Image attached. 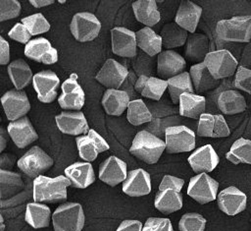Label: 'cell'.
Segmentation results:
<instances>
[{
    "label": "cell",
    "mask_w": 251,
    "mask_h": 231,
    "mask_svg": "<svg viewBox=\"0 0 251 231\" xmlns=\"http://www.w3.org/2000/svg\"><path fill=\"white\" fill-rule=\"evenodd\" d=\"M72 182L67 176L55 178L39 175L34 178L32 186L33 201L37 202H60L67 200V188Z\"/></svg>",
    "instance_id": "obj_1"
},
{
    "label": "cell",
    "mask_w": 251,
    "mask_h": 231,
    "mask_svg": "<svg viewBox=\"0 0 251 231\" xmlns=\"http://www.w3.org/2000/svg\"><path fill=\"white\" fill-rule=\"evenodd\" d=\"M165 149L166 143L164 141L148 131L142 130L135 135L129 152L148 164H154L160 159Z\"/></svg>",
    "instance_id": "obj_2"
},
{
    "label": "cell",
    "mask_w": 251,
    "mask_h": 231,
    "mask_svg": "<svg viewBox=\"0 0 251 231\" xmlns=\"http://www.w3.org/2000/svg\"><path fill=\"white\" fill-rule=\"evenodd\" d=\"M84 220L82 206L77 202L63 203L52 214L54 231H81Z\"/></svg>",
    "instance_id": "obj_3"
},
{
    "label": "cell",
    "mask_w": 251,
    "mask_h": 231,
    "mask_svg": "<svg viewBox=\"0 0 251 231\" xmlns=\"http://www.w3.org/2000/svg\"><path fill=\"white\" fill-rule=\"evenodd\" d=\"M216 33L224 41L249 42L251 40V16H235L217 23Z\"/></svg>",
    "instance_id": "obj_4"
},
{
    "label": "cell",
    "mask_w": 251,
    "mask_h": 231,
    "mask_svg": "<svg viewBox=\"0 0 251 231\" xmlns=\"http://www.w3.org/2000/svg\"><path fill=\"white\" fill-rule=\"evenodd\" d=\"M54 160L41 147L34 145L28 149L17 162L18 167L28 177L36 178L49 170Z\"/></svg>",
    "instance_id": "obj_5"
},
{
    "label": "cell",
    "mask_w": 251,
    "mask_h": 231,
    "mask_svg": "<svg viewBox=\"0 0 251 231\" xmlns=\"http://www.w3.org/2000/svg\"><path fill=\"white\" fill-rule=\"evenodd\" d=\"M168 153L187 152L195 147V133L186 126L168 127L165 131Z\"/></svg>",
    "instance_id": "obj_6"
},
{
    "label": "cell",
    "mask_w": 251,
    "mask_h": 231,
    "mask_svg": "<svg viewBox=\"0 0 251 231\" xmlns=\"http://www.w3.org/2000/svg\"><path fill=\"white\" fill-rule=\"evenodd\" d=\"M219 189V183L210 177L207 173L202 172L190 178L187 195L201 204L215 201Z\"/></svg>",
    "instance_id": "obj_7"
},
{
    "label": "cell",
    "mask_w": 251,
    "mask_h": 231,
    "mask_svg": "<svg viewBox=\"0 0 251 231\" xmlns=\"http://www.w3.org/2000/svg\"><path fill=\"white\" fill-rule=\"evenodd\" d=\"M204 62L212 76L217 80L230 77L238 64L235 57L226 49L209 52L204 58Z\"/></svg>",
    "instance_id": "obj_8"
},
{
    "label": "cell",
    "mask_w": 251,
    "mask_h": 231,
    "mask_svg": "<svg viewBox=\"0 0 251 231\" xmlns=\"http://www.w3.org/2000/svg\"><path fill=\"white\" fill-rule=\"evenodd\" d=\"M71 31L74 37L80 42L91 41L99 34L101 23L91 13H76L71 23Z\"/></svg>",
    "instance_id": "obj_9"
},
{
    "label": "cell",
    "mask_w": 251,
    "mask_h": 231,
    "mask_svg": "<svg viewBox=\"0 0 251 231\" xmlns=\"http://www.w3.org/2000/svg\"><path fill=\"white\" fill-rule=\"evenodd\" d=\"M75 143L79 156L88 162L95 160L100 152L110 148L105 139L93 129H89L86 135L77 136Z\"/></svg>",
    "instance_id": "obj_10"
},
{
    "label": "cell",
    "mask_w": 251,
    "mask_h": 231,
    "mask_svg": "<svg viewBox=\"0 0 251 231\" xmlns=\"http://www.w3.org/2000/svg\"><path fill=\"white\" fill-rule=\"evenodd\" d=\"M77 75L72 74L63 82L61 88L62 94L58 97L61 108L70 110H80L85 101V94L79 84L77 83Z\"/></svg>",
    "instance_id": "obj_11"
},
{
    "label": "cell",
    "mask_w": 251,
    "mask_h": 231,
    "mask_svg": "<svg viewBox=\"0 0 251 231\" xmlns=\"http://www.w3.org/2000/svg\"><path fill=\"white\" fill-rule=\"evenodd\" d=\"M32 85L39 101L51 103L58 94L57 87L60 85V80L53 71L43 70L33 76Z\"/></svg>",
    "instance_id": "obj_12"
},
{
    "label": "cell",
    "mask_w": 251,
    "mask_h": 231,
    "mask_svg": "<svg viewBox=\"0 0 251 231\" xmlns=\"http://www.w3.org/2000/svg\"><path fill=\"white\" fill-rule=\"evenodd\" d=\"M4 112L10 121L24 117L30 109V103L25 91L11 89L5 92L1 98Z\"/></svg>",
    "instance_id": "obj_13"
},
{
    "label": "cell",
    "mask_w": 251,
    "mask_h": 231,
    "mask_svg": "<svg viewBox=\"0 0 251 231\" xmlns=\"http://www.w3.org/2000/svg\"><path fill=\"white\" fill-rule=\"evenodd\" d=\"M220 209L227 215H235L246 208V195L234 186L227 187L220 192L217 197Z\"/></svg>",
    "instance_id": "obj_14"
},
{
    "label": "cell",
    "mask_w": 251,
    "mask_h": 231,
    "mask_svg": "<svg viewBox=\"0 0 251 231\" xmlns=\"http://www.w3.org/2000/svg\"><path fill=\"white\" fill-rule=\"evenodd\" d=\"M112 51L122 57H133L136 55V34L126 28L112 29Z\"/></svg>",
    "instance_id": "obj_15"
},
{
    "label": "cell",
    "mask_w": 251,
    "mask_h": 231,
    "mask_svg": "<svg viewBox=\"0 0 251 231\" xmlns=\"http://www.w3.org/2000/svg\"><path fill=\"white\" fill-rule=\"evenodd\" d=\"M230 131L223 115L202 113L199 117L197 135L209 138H224L229 136Z\"/></svg>",
    "instance_id": "obj_16"
},
{
    "label": "cell",
    "mask_w": 251,
    "mask_h": 231,
    "mask_svg": "<svg viewBox=\"0 0 251 231\" xmlns=\"http://www.w3.org/2000/svg\"><path fill=\"white\" fill-rule=\"evenodd\" d=\"M55 120L58 129L67 135L77 137L89 131L88 123L81 111H63L55 117Z\"/></svg>",
    "instance_id": "obj_17"
},
{
    "label": "cell",
    "mask_w": 251,
    "mask_h": 231,
    "mask_svg": "<svg viewBox=\"0 0 251 231\" xmlns=\"http://www.w3.org/2000/svg\"><path fill=\"white\" fill-rule=\"evenodd\" d=\"M7 132L19 148H24L38 139L31 122L25 116L11 121L8 124Z\"/></svg>",
    "instance_id": "obj_18"
},
{
    "label": "cell",
    "mask_w": 251,
    "mask_h": 231,
    "mask_svg": "<svg viewBox=\"0 0 251 231\" xmlns=\"http://www.w3.org/2000/svg\"><path fill=\"white\" fill-rule=\"evenodd\" d=\"M25 55L31 60L46 65H51L58 61L56 48L52 47L49 40L44 37L29 40L25 47Z\"/></svg>",
    "instance_id": "obj_19"
},
{
    "label": "cell",
    "mask_w": 251,
    "mask_h": 231,
    "mask_svg": "<svg viewBox=\"0 0 251 231\" xmlns=\"http://www.w3.org/2000/svg\"><path fill=\"white\" fill-rule=\"evenodd\" d=\"M128 75L127 69L114 59H107L96 75V80L108 88H119Z\"/></svg>",
    "instance_id": "obj_20"
},
{
    "label": "cell",
    "mask_w": 251,
    "mask_h": 231,
    "mask_svg": "<svg viewBox=\"0 0 251 231\" xmlns=\"http://www.w3.org/2000/svg\"><path fill=\"white\" fill-rule=\"evenodd\" d=\"M123 192L129 197H142L151 192V178L142 168L130 170L123 182Z\"/></svg>",
    "instance_id": "obj_21"
},
{
    "label": "cell",
    "mask_w": 251,
    "mask_h": 231,
    "mask_svg": "<svg viewBox=\"0 0 251 231\" xmlns=\"http://www.w3.org/2000/svg\"><path fill=\"white\" fill-rule=\"evenodd\" d=\"M126 176V164L117 156L108 157L99 166V179L111 187L124 182Z\"/></svg>",
    "instance_id": "obj_22"
},
{
    "label": "cell",
    "mask_w": 251,
    "mask_h": 231,
    "mask_svg": "<svg viewBox=\"0 0 251 231\" xmlns=\"http://www.w3.org/2000/svg\"><path fill=\"white\" fill-rule=\"evenodd\" d=\"M187 161L194 172L202 173L213 171L219 164L220 158L211 144H205L195 149Z\"/></svg>",
    "instance_id": "obj_23"
},
{
    "label": "cell",
    "mask_w": 251,
    "mask_h": 231,
    "mask_svg": "<svg viewBox=\"0 0 251 231\" xmlns=\"http://www.w3.org/2000/svg\"><path fill=\"white\" fill-rule=\"evenodd\" d=\"M184 58L177 52L167 50L158 55V74L161 78H172L185 69Z\"/></svg>",
    "instance_id": "obj_24"
},
{
    "label": "cell",
    "mask_w": 251,
    "mask_h": 231,
    "mask_svg": "<svg viewBox=\"0 0 251 231\" xmlns=\"http://www.w3.org/2000/svg\"><path fill=\"white\" fill-rule=\"evenodd\" d=\"M65 175L70 179L72 185L78 189H84L95 181L92 165L88 162H75L65 169Z\"/></svg>",
    "instance_id": "obj_25"
},
{
    "label": "cell",
    "mask_w": 251,
    "mask_h": 231,
    "mask_svg": "<svg viewBox=\"0 0 251 231\" xmlns=\"http://www.w3.org/2000/svg\"><path fill=\"white\" fill-rule=\"evenodd\" d=\"M202 14V8L195 3L185 0L182 1L178 7L176 15V23L186 29L187 31L194 33L196 27L199 23Z\"/></svg>",
    "instance_id": "obj_26"
},
{
    "label": "cell",
    "mask_w": 251,
    "mask_h": 231,
    "mask_svg": "<svg viewBox=\"0 0 251 231\" xmlns=\"http://www.w3.org/2000/svg\"><path fill=\"white\" fill-rule=\"evenodd\" d=\"M129 96L126 91L118 88H108L102 97V105L107 114L120 116L127 108Z\"/></svg>",
    "instance_id": "obj_27"
},
{
    "label": "cell",
    "mask_w": 251,
    "mask_h": 231,
    "mask_svg": "<svg viewBox=\"0 0 251 231\" xmlns=\"http://www.w3.org/2000/svg\"><path fill=\"white\" fill-rule=\"evenodd\" d=\"M134 88L144 97L159 100L165 92L166 88H168V81L141 75L137 79Z\"/></svg>",
    "instance_id": "obj_28"
},
{
    "label": "cell",
    "mask_w": 251,
    "mask_h": 231,
    "mask_svg": "<svg viewBox=\"0 0 251 231\" xmlns=\"http://www.w3.org/2000/svg\"><path fill=\"white\" fill-rule=\"evenodd\" d=\"M155 207L162 213L170 214L182 207V195L174 189L159 190L154 200Z\"/></svg>",
    "instance_id": "obj_29"
},
{
    "label": "cell",
    "mask_w": 251,
    "mask_h": 231,
    "mask_svg": "<svg viewBox=\"0 0 251 231\" xmlns=\"http://www.w3.org/2000/svg\"><path fill=\"white\" fill-rule=\"evenodd\" d=\"M217 104L219 109L226 115L241 113L246 109V101L244 96L237 90H225L220 93Z\"/></svg>",
    "instance_id": "obj_30"
},
{
    "label": "cell",
    "mask_w": 251,
    "mask_h": 231,
    "mask_svg": "<svg viewBox=\"0 0 251 231\" xmlns=\"http://www.w3.org/2000/svg\"><path fill=\"white\" fill-rule=\"evenodd\" d=\"M194 90L196 92H203L215 87L220 80L215 79L210 73L204 61L199 62L190 67L189 71Z\"/></svg>",
    "instance_id": "obj_31"
},
{
    "label": "cell",
    "mask_w": 251,
    "mask_h": 231,
    "mask_svg": "<svg viewBox=\"0 0 251 231\" xmlns=\"http://www.w3.org/2000/svg\"><path fill=\"white\" fill-rule=\"evenodd\" d=\"M179 114L184 117L196 119L204 112L206 99L204 96L190 92H184L179 97Z\"/></svg>",
    "instance_id": "obj_32"
},
{
    "label": "cell",
    "mask_w": 251,
    "mask_h": 231,
    "mask_svg": "<svg viewBox=\"0 0 251 231\" xmlns=\"http://www.w3.org/2000/svg\"><path fill=\"white\" fill-rule=\"evenodd\" d=\"M132 9L136 20L147 27H153L161 19L155 0H137L132 4Z\"/></svg>",
    "instance_id": "obj_33"
},
{
    "label": "cell",
    "mask_w": 251,
    "mask_h": 231,
    "mask_svg": "<svg viewBox=\"0 0 251 231\" xmlns=\"http://www.w3.org/2000/svg\"><path fill=\"white\" fill-rule=\"evenodd\" d=\"M51 210L49 206L34 202L26 204L25 220L34 229L49 226Z\"/></svg>",
    "instance_id": "obj_34"
},
{
    "label": "cell",
    "mask_w": 251,
    "mask_h": 231,
    "mask_svg": "<svg viewBox=\"0 0 251 231\" xmlns=\"http://www.w3.org/2000/svg\"><path fill=\"white\" fill-rule=\"evenodd\" d=\"M137 46L150 56L161 53L163 39L150 27H145L135 32Z\"/></svg>",
    "instance_id": "obj_35"
},
{
    "label": "cell",
    "mask_w": 251,
    "mask_h": 231,
    "mask_svg": "<svg viewBox=\"0 0 251 231\" xmlns=\"http://www.w3.org/2000/svg\"><path fill=\"white\" fill-rule=\"evenodd\" d=\"M8 74L14 87L19 90L25 87L33 79L31 69L23 59H17L11 62L8 65Z\"/></svg>",
    "instance_id": "obj_36"
},
{
    "label": "cell",
    "mask_w": 251,
    "mask_h": 231,
    "mask_svg": "<svg viewBox=\"0 0 251 231\" xmlns=\"http://www.w3.org/2000/svg\"><path fill=\"white\" fill-rule=\"evenodd\" d=\"M168 89L170 92L173 103L176 104L179 101V97L184 92H194V87L190 74L188 72H182L176 76L168 79Z\"/></svg>",
    "instance_id": "obj_37"
},
{
    "label": "cell",
    "mask_w": 251,
    "mask_h": 231,
    "mask_svg": "<svg viewBox=\"0 0 251 231\" xmlns=\"http://www.w3.org/2000/svg\"><path fill=\"white\" fill-rule=\"evenodd\" d=\"M209 40L208 37L201 33H192L186 43L185 56L191 61L202 62L209 53Z\"/></svg>",
    "instance_id": "obj_38"
},
{
    "label": "cell",
    "mask_w": 251,
    "mask_h": 231,
    "mask_svg": "<svg viewBox=\"0 0 251 231\" xmlns=\"http://www.w3.org/2000/svg\"><path fill=\"white\" fill-rule=\"evenodd\" d=\"M187 30L176 23H169L161 30L163 45L169 49L182 46L187 39Z\"/></svg>",
    "instance_id": "obj_39"
},
{
    "label": "cell",
    "mask_w": 251,
    "mask_h": 231,
    "mask_svg": "<svg viewBox=\"0 0 251 231\" xmlns=\"http://www.w3.org/2000/svg\"><path fill=\"white\" fill-rule=\"evenodd\" d=\"M226 157L233 164H251V141L239 138L232 144L230 149L226 152Z\"/></svg>",
    "instance_id": "obj_40"
},
{
    "label": "cell",
    "mask_w": 251,
    "mask_h": 231,
    "mask_svg": "<svg viewBox=\"0 0 251 231\" xmlns=\"http://www.w3.org/2000/svg\"><path fill=\"white\" fill-rule=\"evenodd\" d=\"M24 187L22 178L19 174L4 170H0V194L2 199H7L12 197L21 191Z\"/></svg>",
    "instance_id": "obj_41"
},
{
    "label": "cell",
    "mask_w": 251,
    "mask_h": 231,
    "mask_svg": "<svg viewBox=\"0 0 251 231\" xmlns=\"http://www.w3.org/2000/svg\"><path fill=\"white\" fill-rule=\"evenodd\" d=\"M152 120V114L148 110L144 101L141 99H134L129 101L127 106V121L138 126Z\"/></svg>",
    "instance_id": "obj_42"
},
{
    "label": "cell",
    "mask_w": 251,
    "mask_h": 231,
    "mask_svg": "<svg viewBox=\"0 0 251 231\" xmlns=\"http://www.w3.org/2000/svg\"><path fill=\"white\" fill-rule=\"evenodd\" d=\"M22 23L25 26L31 35L44 33L50 29V24L41 13H36L22 19Z\"/></svg>",
    "instance_id": "obj_43"
},
{
    "label": "cell",
    "mask_w": 251,
    "mask_h": 231,
    "mask_svg": "<svg viewBox=\"0 0 251 231\" xmlns=\"http://www.w3.org/2000/svg\"><path fill=\"white\" fill-rule=\"evenodd\" d=\"M205 226L206 219L196 212L183 214L178 222L179 231H204Z\"/></svg>",
    "instance_id": "obj_44"
},
{
    "label": "cell",
    "mask_w": 251,
    "mask_h": 231,
    "mask_svg": "<svg viewBox=\"0 0 251 231\" xmlns=\"http://www.w3.org/2000/svg\"><path fill=\"white\" fill-rule=\"evenodd\" d=\"M21 12V4L18 0H0V21L14 19Z\"/></svg>",
    "instance_id": "obj_45"
},
{
    "label": "cell",
    "mask_w": 251,
    "mask_h": 231,
    "mask_svg": "<svg viewBox=\"0 0 251 231\" xmlns=\"http://www.w3.org/2000/svg\"><path fill=\"white\" fill-rule=\"evenodd\" d=\"M233 85L236 88L251 94V70L243 66H239L235 74Z\"/></svg>",
    "instance_id": "obj_46"
},
{
    "label": "cell",
    "mask_w": 251,
    "mask_h": 231,
    "mask_svg": "<svg viewBox=\"0 0 251 231\" xmlns=\"http://www.w3.org/2000/svg\"><path fill=\"white\" fill-rule=\"evenodd\" d=\"M142 231H174L169 218L149 217L146 219Z\"/></svg>",
    "instance_id": "obj_47"
},
{
    "label": "cell",
    "mask_w": 251,
    "mask_h": 231,
    "mask_svg": "<svg viewBox=\"0 0 251 231\" xmlns=\"http://www.w3.org/2000/svg\"><path fill=\"white\" fill-rule=\"evenodd\" d=\"M9 36L16 40L19 41L21 43H27L30 39V32L28 31V29L25 28V26L22 23H17L9 31Z\"/></svg>",
    "instance_id": "obj_48"
},
{
    "label": "cell",
    "mask_w": 251,
    "mask_h": 231,
    "mask_svg": "<svg viewBox=\"0 0 251 231\" xmlns=\"http://www.w3.org/2000/svg\"><path fill=\"white\" fill-rule=\"evenodd\" d=\"M183 185H184L183 179H180V178H177V177L172 176V175H165L161 181L159 190L174 189V190L181 192Z\"/></svg>",
    "instance_id": "obj_49"
},
{
    "label": "cell",
    "mask_w": 251,
    "mask_h": 231,
    "mask_svg": "<svg viewBox=\"0 0 251 231\" xmlns=\"http://www.w3.org/2000/svg\"><path fill=\"white\" fill-rule=\"evenodd\" d=\"M142 223L135 219H126L121 222L116 231H142Z\"/></svg>",
    "instance_id": "obj_50"
},
{
    "label": "cell",
    "mask_w": 251,
    "mask_h": 231,
    "mask_svg": "<svg viewBox=\"0 0 251 231\" xmlns=\"http://www.w3.org/2000/svg\"><path fill=\"white\" fill-rule=\"evenodd\" d=\"M10 60V47L8 41L0 36V64L6 65Z\"/></svg>",
    "instance_id": "obj_51"
},
{
    "label": "cell",
    "mask_w": 251,
    "mask_h": 231,
    "mask_svg": "<svg viewBox=\"0 0 251 231\" xmlns=\"http://www.w3.org/2000/svg\"><path fill=\"white\" fill-rule=\"evenodd\" d=\"M28 1L35 8H41L44 6H48L55 2V0H28Z\"/></svg>",
    "instance_id": "obj_52"
},
{
    "label": "cell",
    "mask_w": 251,
    "mask_h": 231,
    "mask_svg": "<svg viewBox=\"0 0 251 231\" xmlns=\"http://www.w3.org/2000/svg\"><path fill=\"white\" fill-rule=\"evenodd\" d=\"M5 136H6L5 130H4V128H1V130H0V151H3L5 149V146L7 144Z\"/></svg>",
    "instance_id": "obj_53"
},
{
    "label": "cell",
    "mask_w": 251,
    "mask_h": 231,
    "mask_svg": "<svg viewBox=\"0 0 251 231\" xmlns=\"http://www.w3.org/2000/svg\"><path fill=\"white\" fill-rule=\"evenodd\" d=\"M4 228H5V226L3 223V216L1 215V231H4Z\"/></svg>",
    "instance_id": "obj_54"
},
{
    "label": "cell",
    "mask_w": 251,
    "mask_h": 231,
    "mask_svg": "<svg viewBox=\"0 0 251 231\" xmlns=\"http://www.w3.org/2000/svg\"><path fill=\"white\" fill-rule=\"evenodd\" d=\"M58 1H59V3H62V4H63V3H65L67 0H58Z\"/></svg>",
    "instance_id": "obj_55"
},
{
    "label": "cell",
    "mask_w": 251,
    "mask_h": 231,
    "mask_svg": "<svg viewBox=\"0 0 251 231\" xmlns=\"http://www.w3.org/2000/svg\"><path fill=\"white\" fill-rule=\"evenodd\" d=\"M156 2H159V3H162V2H164L165 0H155Z\"/></svg>",
    "instance_id": "obj_56"
}]
</instances>
